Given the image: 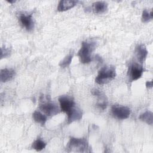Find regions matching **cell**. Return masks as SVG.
I'll return each instance as SVG.
<instances>
[{
  "label": "cell",
  "instance_id": "9c48e42d",
  "mask_svg": "<svg viewBox=\"0 0 153 153\" xmlns=\"http://www.w3.org/2000/svg\"><path fill=\"white\" fill-rule=\"evenodd\" d=\"M135 55L137 60L142 64L145 61L148 55V50L143 44H138L135 47Z\"/></svg>",
  "mask_w": 153,
  "mask_h": 153
},
{
  "label": "cell",
  "instance_id": "ffe728a7",
  "mask_svg": "<svg viewBox=\"0 0 153 153\" xmlns=\"http://www.w3.org/2000/svg\"><path fill=\"white\" fill-rule=\"evenodd\" d=\"M146 87L147 88H151L152 87V81H147L146 82Z\"/></svg>",
  "mask_w": 153,
  "mask_h": 153
},
{
  "label": "cell",
  "instance_id": "7c38bea8",
  "mask_svg": "<svg viewBox=\"0 0 153 153\" xmlns=\"http://www.w3.org/2000/svg\"><path fill=\"white\" fill-rule=\"evenodd\" d=\"M91 92L93 95L97 96L99 98L98 102L96 103V105L98 106V108L102 110H104L105 109H106L107 106V102L106 100H105V96L102 94V93L100 91V90L94 88L91 90Z\"/></svg>",
  "mask_w": 153,
  "mask_h": 153
},
{
  "label": "cell",
  "instance_id": "ba28073f",
  "mask_svg": "<svg viewBox=\"0 0 153 153\" xmlns=\"http://www.w3.org/2000/svg\"><path fill=\"white\" fill-rule=\"evenodd\" d=\"M21 25L27 31L32 30L34 27V22L32 14H21L19 16Z\"/></svg>",
  "mask_w": 153,
  "mask_h": 153
},
{
  "label": "cell",
  "instance_id": "5b68a950",
  "mask_svg": "<svg viewBox=\"0 0 153 153\" xmlns=\"http://www.w3.org/2000/svg\"><path fill=\"white\" fill-rule=\"evenodd\" d=\"M143 72L144 69L142 65L134 62L128 66L127 75L130 81H134L139 79L142 76Z\"/></svg>",
  "mask_w": 153,
  "mask_h": 153
},
{
  "label": "cell",
  "instance_id": "8fae6325",
  "mask_svg": "<svg viewBox=\"0 0 153 153\" xmlns=\"http://www.w3.org/2000/svg\"><path fill=\"white\" fill-rule=\"evenodd\" d=\"M77 2L78 1L73 0H61L58 4L57 10L60 12L67 11L75 6Z\"/></svg>",
  "mask_w": 153,
  "mask_h": 153
},
{
  "label": "cell",
  "instance_id": "4fadbf2b",
  "mask_svg": "<svg viewBox=\"0 0 153 153\" xmlns=\"http://www.w3.org/2000/svg\"><path fill=\"white\" fill-rule=\"evenodd\" d=\"M108 8V4L105 1H96L92 4L91 8L93 13L101 14L104 13Z\"/></svg>",
  "mask_w": 153,
  "mask_h": 153
},
{
  "label": "cell",
  "instance_id": "44dd1931",
  "mask_svg": "<svg viewBox=\"0 0 153 153\" xmlns=\"http://www.w3.org/2000/svg\"><path fill=\"white\" fill-rule=\"evenodd\" d=\"M16 2V1H8V2H9V3H11V4H12V3H14V2Z\"/></svg>",
  "mask_w": 153,
  "mask_h": 153
},
{
  "label": "cell",
  "instance_id": "9a60e30c",
  "mask_svg": "<svg viewBox=\"0 0 153 153\" xmlns=\"http://www.w3.org/2000/svg\"><path fill=\"white\" fill-rule=\"evenodd\" d=\"M32 117L35 122L41 124L42 126L44 125L47 121V116L38 111H35L32 114Z\"/></svg>",
  "mask_w": 153,
  "mask_h": 153
},
{
  "label": "cell",
  "instance_id": "ac0fdd59",
  "mask_svg": "<svg viewBox=\"0 0 153 153\" xmlns=\"http://www.w3.org/2000/svg\"><path fill=\"white\" fill-rule=\"evenodd\" d=\"M153 18V14H152V11L151 10L150 11H148L146 9L143 10L142 14V22L143 23H146L150 21Z\"/></svg>",
  "mask_w": 153,
  "mask_h": 153
},
{
  "label": "cell",
  "instance_id": "30bf717a",
  "mask_svg": "<svg viewBox=\"0 0 153 153\" xmlns=\"http://www.w3.org/2000/svg\"><path fill=\"white\" fill-rule=\"evenodd\" d=\"M16 72L11 68H4L1 69L0 78L1 81L6 82L11 80L15 76Z\"/></svg>",
  "mask_w": 153,
  "mask_h": 153
},
{
  "label": "cell",
  "instance_id": "52a82bcc",
  "mask_svg": "<svg viewBox=\"0 0 153 153\" xmlns=\"http://www.w3.org/2000/svg\"><path fill=\"white\" fill-rule=\"evenodd\" d=\"M39 108L47 116L54 115L59 112V108L57 105L48 101L41 103Z\"/></svg>",
  "mask_w": 153,
  "mask_h": 153
},
{
  "label": "cell",
  "instance_id": "d6986e66",
  "mask_svg": "<svg viewBox=\"0 0 153 153\" xmlns=\"http://www.w3.org/2000/svg\"><path fill=\"white\" fill-rule=\"evenodd\" d=\"M11 53V50L9 48L5 47H2L1 48V59L5 58L8 57Z\"/></svg>",
  "mask_w": 153,
  "mask_h": 153
},
{
  "label": "cell",
  "instance_id": "5bb4252c",
  "mask_svg": "<svg viewBox=\"0 0 153 153\" xmlns=\"http://www.w3.org/2000/svg\"><path fill=\"white\" fill-rule=\"evenodd\" d=\"M139 119L149 125H152L153 123V113L150 111H146L139 115Z\"/></svg>",
  "mask_w": 153,
  "mask_h": 153
},
{
  "label": "cell",
  "instance_id": "8992f818",
  "mask_svg": "<svg viewBox=\"0 0 153 153\" xmlns=\"http://www.w3.org/2000/svg\"><path fill=\"white\" fill-rule=\"evenodd\" d=\"M112 114L119 120H125L129 117L130 115V109L126 106L114 105L111 107Z\"/></svg>",
  "mask_w": 153,
  "mask_h": 153
},
{
  "label": "cell",
  "instance_id": "e0dca14e",
  "mask_svg": "<svg viewBox=\"0 0 153 153\" xmlns=\"http://www.w3.org/2000/svg\"><path fill=\"white\" fill-rule=\"evenodd\" d=\"M73 56H74L73 53H71V54H69L68 55L64 57V59L60 62V63L59 64V66L62 68H67L68 66H69L70 65V64L71 63Z\"/></svg>",
  "mask_w": 153,
  "mask_h": 153
},
{
  "label": "cell",
  "instance_id": "6da1fadb",
  "mask_svg": "<svg viewBox=\"0 0 153 153\" xmlns=\"http://www.w3.org/2000/svg\"><path fill=\"white\" fill-rule=\"evenodd\" d=\"M60 109L67 115V123L70 124L82 118V111L76 106V104L71 97L63 95L59 97Z\"/></svg>",
  "mask_w": 153,
  "mask_h": 153
},
{
  "label": "cell",
  "instance_id": "2e32d148",
  "mask_svg": "<svg viewBox=\"0 0 153 153\" xmlns=\"http://www.w3.org/2000/svg\"><path fill=\"white\" fill-rule=\"evenodd\" d=\"M46 146V143L45 142H44L41 139L38 138L36 140H35L32 145V148L36 150V151H41L43 149H44Z\"/></svg>",
  "mask_w": 153,
  "mask_h": 153
},
{
  "label": "cell",
  "instance_id": "277c9868",
  "mask_svg": "<svg viewBox=\"0 0 153 153\" xmlns=\"http://www.w3.org/2000/svg\"><path fill=\"white\" fill-rule=\"evenodd\" d=\"M88 145L85 139L71 137L66 145V151L87 152Z\"/></svg>",
  "mask_w": 153,
  "mask_h": 153
},
{
  "label": "cell",
  "instance_id": "3957f363",
  "mask_svg": "<svg viewBox=\"0 0 153 153\" xmlns=\"http://www.w3.org/2000/svg\"><path fill=\"white\" fill-rule=\"evenodd\" d=\"M116 76V70L114 66H105L98 72L95 78V82L100 85L106 84L114 79Z\"/></svg>",
  "mask_w": 153,
  "mask_h": 153
},
{
  "label": "cell",
  "instance_id": "7a4b0ae2",
  "mask_svg": "<svg viewBox=\"0 0 153 153\" xmlns=\"http://www.w3.org/2000/svg\"><path fill=\"white\" fill-rule=\"evenodd\" d=\"M96 42L93 41H85L82 42L81 47L79 50L77 56L81 63H89L92 61L91 54L96 49Z\"/></svg>",
  "mask_w": 153,
  "mask_h": 153
}]
</instances>
